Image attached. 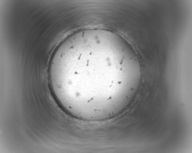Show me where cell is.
Segmentation results:
<instances>
[{
	"label": "cell",
	"instance_id": "6da1fadb",
	"mask_svg": "<svg viewBox=\"0 0 192 153\" xmlns=\"http://www.w3.org/2000/svg\"><path fill=\"white\" fill-rule=\"evenodd\" d=\"M123 65L109 48L92 42H73L54 52L49 78L57 100L65 110L76 114L100 113L117 101L121 85L111 75Z\"/></svg>",
	"mask_w": 192,
	"mask_h": 153
}]
</instances>
